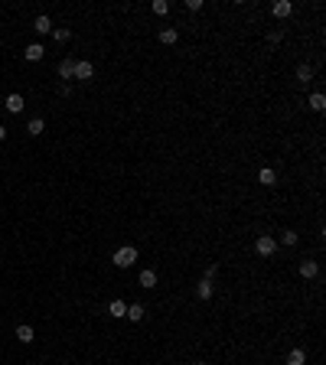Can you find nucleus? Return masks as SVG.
Wrapping results in <instances>:
<instances>
[{"label":"nucleus","mask_w":326,"mask_h":365,"mask_svg":"<svg viewBox=\"0 0 326 365\" xmlns=\"http://www.w3.org/2000/svg\"><path fill=\"white\" fill-rule=\"evenodd\" d=\"M16 339H20V342H33V339H36L33 326L30 323H20V326H16Z\"/></svg>","instance_id":"nucleus-14"},{"label":"nucleus","mask_w":326,"mask_h":365,"mask_svg":"<svg viewBox=\"0 0 326 365\" xmlns=\"http://www.w3.org/2000/svg\"><path fill=\"white\" fill-rule=\"evenodd\" d=\"M23 56H26V62H39L46 56V46H42V42H30V46L23 49Z\"/></svg>","instance_id":"nucleus-5"},{"label":"nucleus","mask_w":326,"mask_h":365,"mask_svg":"<svg viewBox=\"0 0 326 365\" xmlns=\"http://www.w3.org/2000/svg\"><path fill=\"white\" fill-rule=\"evenodd\" d=\"M271 13H274L277 20H284V16L294 13V4H290V0H274V4H271Z\"/></svg>","instance_id":"nucleus-4"},{"label":"nucleus","mask_w":326,"mask_h":365,"mask_svg":"<svg viewBox=\"0 0 326 365\" xmlns=\"http://www.w3.org/2000/svg\"><path fill=\"white\" fill-rule=\"evenodd\" d=\"M192 365H206V362H192Z\"/></svg>","instance_id":"nucleus-28"},{"label":"nucleus","mask_w":326,"mask_h":365,"mask_svg":"<svg viewBox=\"0 0 326 365\" xmlns=\"http://www.w3.org/2000/svg\"><path fill=\"white\" fill-rule=\"evenodd\" d=\"M108 313H111L114 319H124V316H127V304H124V300H111V304H108Z\"/></svg>","instance_id":"nucleus-11"},{"label":"nucleus","mask_w":326,"mask_h":365,"mask_svg":"<svg viewBox=\"0 0 326 365\" xmlns=\"http://www.w3.org/2000/svg\"><path fill=\"white\" fill-rule=\"evenodd\" d=\"M297 82H313V69L310 66H307V62H303V66H297Z\"/></svg>","instance_id":"nucleus-21"},{"label":"nucleus","mask_w":326,"mask_h":365,"mask_svg":"<svg viewBox=\"0 0 326 365\" xmlns=\"http://www.w3.org/2000/svg\"><path fill=\"white\" fill-rule=\"evenodd\" d=\"M307 104H310V111H316V114H320V111H326V95H323V92H313Z\"/></svg>","instance_id":"nucleus-13"},{"label":"nucleus","mask_w":326,"mask_h":365,"mask_svg":"<svg viewBox=\"0 0 326 365\" xmlns=\"http://www.w3.org/2000/svg\"><path fill=\"white\" fill-rule=\"evenodd\" d=\"M215 274H219V264H209V268H206V281H212Z\"/></svg>","instance_id":"nucleus-26"},{"label":"nucleus","mask_w":326,"mask_h":365,"mask_svg":"<svg viewBox=\"0 0 326 365\" xmlns=\"http://www.w3.org/2000/svg\"><path fill=\"white\" fill-rule=\"evenodd\" d=\"M297 271H300L303 281H313L316 274H320V264H316V261H300V264H297Z\"/></svg>","instance_id":"nucleus-7"},{"label":"nucleus","mask_w":326,"mask_h":365,"mask_svg":"<svg viewBox=\"0 0 326 365\" xmlns=\"http://www.w3.org/2000/svg\"><path fill=\"white\" fill-rule=\"evenodd\" d=\"M258 183H261V186H274V183H277V173L271 170V166H264V170L258 173Z\"/></svg>","instance_id":"nucleus-18"},{"label":"nucleus","mask_w":326,"mask_h":365,"mask_svg":"<svg viewBox=\"0 0 326 365\" xmlns=\"http://www.w3.org/2000/svg\"><path fill=\"white\" fill-rule=\"evenodd\" d=\"M42 131H46V121H42V118H33L30 124H26V134H30V137H39Z\"/></svg>","instance_id":"nucleus-16"},{"label":"nucleus","mask_w":326,"mask_h":365,"mask_svg":"<svg viewBox=\"0 0 326 365\" xmlns=\"http://www.w3.org/2000/svg\"><path fill=\"white\" fill-rule=\"evenodd\" d=\"M287 365H307V352L303 349H290L287 352Z\"/></svg>","instance_id":"nucleus-20"},{"label":"nucleus","mask_w":326,"mask_h":365,"mask_svg":"<svg viewBox=\"0 0 326 365\" xmlns=\"http://www.w3.org/2000/svg\"><path fill=\"white\" fill-rule=\"evenodd\" d=\"M280 39H284V30H271L268 33V42H280Z\"/></svg>","instance_id":"nucleus-25"},{"label":"nucleus","mask_w":326,"mask_h":365,"mask_svg":"<svg viewBox=\"0 0 326 365\" xmlns=\"http://www.w3.org/2000/svg\"><path fill=\"white\" fill-rule=\"evenodd\" d=\"M72 78H78V82H92V78H95V66H92V62H75V75Z\"/></svg>","instance_id":"nucleus-3"},{"label":"nucleus","mask_w":326,"mask_h":365,"mask_svg":"<svg viewBox=\"0 0 326 365\" xmlns=\"http://www.w3.org/2000/svg\"><path fill=\"white\" fill-rule=\"evenodd\" d=\"M137 284H140L144 290H154V287H157V271H150V268L140 271V274H137Z\"/></svg>","instance_id":"nucleus-8"},{"label":"nucleus","mask_w":326,"mask_h":365,"mask_svg":"<svg viewBox=\"0 0 326 365\" xmlns=\"http://www.w3.org/2000/svg\"><path fill=\"white\" fill-rule=\"evenodd\" d=\"M33 30H36L39 36H46V33H52V20H49L46 13H39L36 20H33Z\"/></svg>","instance_id":"nucleus-9"},{"label":"nucleus","mask_w":326,"mask_h":365,"mask_svg":"<svg viewBox=\"0 0 326 365\" xmlns=\"http://www.w3.org/2000/svg\"><path fill=\"white\" fill-rule=\"evenodd\" d=\"M150 10H154L157 16H163L166 10H170V4H166V0H154V4H150Z\"/></svg>","instance_id":"nucleus-23"},{"label":"nucleus","mask_w":326,"mask_h":365,"mask_svg":"<svg viewBox=\"0 0 326 365\" xmlns=\"http://www.w3.org/2000/svg\"><path fill=\"white\" fill-rule=\"evenodd\" d=\"M134 261H137V248H134V245H121L118 251L111 254V264H114V268H121V271L131 268Z\"/></svg>","instance_id":"nucleus-1"},{"label":"nucleus","mask_w":326,"mask_h":365,"mask_svg":"<svg viewBox=\"0 0 326 365\" xmlns=\"http://www.w3.org/2000/svg\"><path fill=\"white\" fill-rule=\"evenodd\" d=\"M186 10L189 13H199L202 10V0H186Z\"/></svg>","instance_id":"nucleus-24"},{"label":"nucleus","mask_w":326,"mask_h":365,"mask_svg":"<svg viewBox=\"0 0 326 365\" xmlns=\"http://www.w3.org/2000/svg\"><path fill=\"white\" fill-rule=\"evenodd\" d=\"M144 316H147L144 304H127V319H131V323H140Z\"/></svg>","instance_id":"nucleus-12"},{"label":"nucleus","mask_w":326,"mask_h":365,"mask_svg":"<svg viewBox=\"0 0 326 365\" xmlns=\"http://www.w3.org/2000/svg\"><path fill=\"white\" fill-rule=\"evenodd\" d=\"M52 39H56V42H69V39H72V30H66V26H62V30H52Z\"/></svg>","instance_id":"nucleus-22"},{"label":"nucleus","mask_w":326,"mask_h":365,"mask_svg":"<svg viewBox=\"0 0 326 365\" xmlns=\"http://www.w3.org/2000/svg\"><path fill=\"white\" fill-rule=\"evenodd\" d=\"M72 75H75V62L72 59H62V62H59V78H66V82H69Z\"/></svg>","instance_id":"nucleus-17"},{"label":"nucleus","mask_w":326,"mask_h":365,"mask_svg":"<svg viewBox=\"0 0 326 365\" xmlns=\"http://www.w3.org/2000/svg\"><path fill=\"white\" fill-rule=\"evenodd\" d=\"M212 290H215L212 281H206V277L196 284V297H199V300H212Z\"/></svg>","instance_id":"nucleus-10"},{"label":"nucleus","mask_w":326,"mask_h":365,"mask_svg":"<svg viewBox=\"0 0 326 365\" xmlns=\"http://www.w3.org/2000/svg\"><path fill=\"white\" fill-rule=\"evenodd\" d=\"M7 137V127H4V124H0V140H4Z\"/></svg>","instance_id":"nucleus-27"},{"label":"nucleus","mask_w":326,"mask_h":365,"mask_svg":"<svg viewBox=\"0 0 326 365\" xmlns=\"http://www.w3.org/2000/svg\"><path fill=\"white\" fill-rule=\"evenodd\" d=\"M254 251H258L261 257H271L277 251V238L274 235H258V238H254Z\"/></svg>","instance_id":"nucleus-2"},{"label":"nucleus","mask_w":326,"mask_h":365,"mask_svg":"<svg viewBox=\"0 0 326 365\" xmlns=\"http://www.w3.org/2000/svg\"><path fill=\"white\" fill-rule=\"evenodd\" d=\"M4 108H7V111H10V114H20V111L26 108V101H23V95H16V92H13V95H7V101H4Z\"/></svg>","instance_id":"nucleus-6"},{"label":"nucleus","mask_w":326,"mask_h":365,"mask_svg":"<svg viewBox=\"0 0 326 365\" xmlns=\"http://www.w3.org/2000/svg\"><path fill=\"white\" fill-rule=\"evenodd\" d=\"M297 242H300V235H297V231H294V228H284V231H280V245H287V248H294Z\"/></svg>","instance_id":"nucleus-19"},{"label":"nucleus","mask_w":326,"mask_h":365,"mask_svg":"<svg viewBox=\"0 0 326 365\" xmlns=\"http://www.w3.org/2000/svg\"><path fill=\"white\" fill-rule=\"evenodd\" d=\"M176 39H180V30H176V26H166V30H160V42H163V46H173Z\"/></svg>","instance_id":"nucleus-15"}]
</instances>
